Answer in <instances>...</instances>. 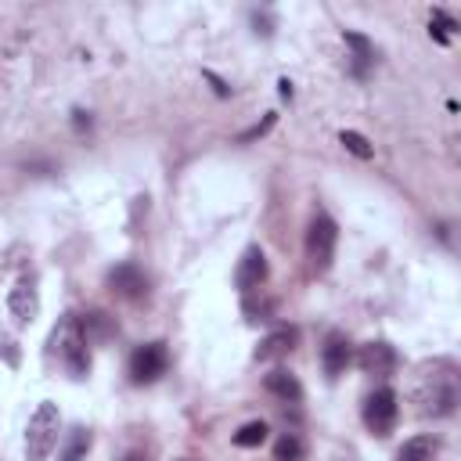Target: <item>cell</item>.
I'll list each match as a JSON object with an SVG mask.
<instances>
[{
	"label": "cell",
	"instance_id": "obj_1",
	"mask_svg": "<svg viewBox=\"0 0 461 461\" xmlns=\"http://www.w3.org/2000/svg\"><path fill=\"white\" fill-rule=\"evenodd\" d=\"M86 346H90V342L83 339L79 317H76V313H65V317L54 324V331H50V349H54V357L68 367L72 378H86V375H90V349H86Z\"/></svg>",
	"mask_w": 461,
	"mask_h": 461
},
{
	"label": "cell",
	"instance_id": "obj_2",
	"mask_svg": "<svg viewBox=\"0 0 461 461\" xmlns=\"http://www.w3.org/2000/svg\"><path fill=\"white\" fill-rule=\"evenodd\" d=\"M414 400H418V411L421 414H432V418H443L457 407V375L450 364H436L432 375H425L414 389Z\"/></svg>",
	"mask_w": 461,
	"mask_h": 461
},
{
	"label": "cell",
	"instance_id": "obj_3",
	"mask_svg": "<svg viewBox=\"0 0 461 461\" xmlns=\"http://www.w3.org/2000/svg\"><path fill=\"white\" fill-rule=\"evenodd\" d=\"M58 432H61V414H58V403L43 400L29 425H25V457L29 461H47L50 450L58 447Z\"/></svg>",
	"mask_w": 461,
	"mask_h": 461
},
{
	"label": "cell",
	"instance_id": "obj_4",
	"mask_svg": "<svg viewBox=\"0 0 461 461\" xmlns=\"http://www.w3.org/2000/svg\"><path fill=\"white\" fill-rule=\"evenodd\" d=\"M335 241H339L335 220L324 216V212L313 216V220H310V230H306V256H310V263H313L317 274H324V270L331 267V259H335Z\"/></svg>",
	"mask_w": 461,
	"mask_h": 461
},
{
	"label": "cell",
	"instance_id": "obj_5",
	"mask_svg": "<svg viewBox=\"0 0 461 461\" xmlns=\"http://www.w3.org/2000/svg\"><path fill=\"white\" fill-rule=\"evenodd\" d=\"M169 367V353H166V342H144L130 353V378L137 385H151L155 378H162Z\"/></svg>",
	"mask_w": 461,
	"mask_h": 461
},
{
	"label": "cell",
	"instance_id": "obj_6",
	"mask_svg": "<svg viewBox=\"0 0 461 461\" xmlns=\"http://www.w3.org/2000/svg\"><path fill=\"white\" fill-rule=\"evenodd\" d=\"M400 418V403H396V393L389 385L375 389L367 400H364V425L375 432V436H389L393 425Z\"/></svg>",
	"mask_w": 461,
	"mask_h": 461
},
{
	"label": "cell",
	"instance_id": "obj_7",
	"mask_svg": "<svg viewBox=\"0 0 461 461\" xmlns=\"http://www.w3.org/2000/svg\"><path fill=\"white\" fill-rule=\"evenodd\" d=\"M357 364H360V371H364V375H378V378H389V375L396 371L400 357H396V349H393L385 339H375V342H364V346H360V353H357Z\"/></svg>",
	"mask_w": 461,
	"mask_h": 461
},
{
	"label": "cell",
	"instance_id": "obj_8",
	"mask_svg": "<svg viewBox=\"0 0 461 461\" xmlns=\"http://www.w3.org/2000/svg\"><path fill=\"white\" fill-rule=\"evenodd\" d=\"M267 274H270V267H267V256H263V249H259V245H249V249L241 252V259H238V270H234V285H238L241 292H256V288H263Z\"/></svg>",
	"mask_w": 461,
	"mask_h": 461
},
{
	"label": "cell",
	"instance_id": "obj_9",
	"mask_svg": "<svg viewBox=\"0 0 461 461\" xmlns=\"http://www.w3.org/2000/svg\"><path fill=\"white\" fill-rule=\"evenodd\" d=\"M7 306H11V317H14L18 324H29V321L40 313V292H36V285H32L29 277H22V281L11 288Z\"/></svg>",
	"mask_w": 461,
	"mask_h": 461
},
{
	"label": "cell",
	"instance_id": "obj_10",
	"mask_svg": "<svg viewBox=\"0 0 461 461\" xmlns=\"http://www.w3.org/2000/svg\"><path fill=\"white\" fill-rule=\"evenodd\" d=\"M108 285H112V292H119L122 299H140V295L148 292V277H144L133 263L112 267V270H108Z\"/></svg>",
	"mask_w": 461,
	"mask_h": 461
},
{
	"label": "cell",
	"instance_id": "obj_11",
	"mask_svg": "<svg viewBox=\"0 0 461 461\" xmlns=\"http://www.w3.org/2000/svg\"><path fill=\"white\" fill-rule=\"evenodd\" d=\"M349 342H346V335H328L324 339V349H321V364H324V371L335 378V375H342L346 367H349Z\"/></svg>",
	"mask_w": 461,
	"mask_h": 461
},
{
	"label": "cell",
	"instance_id": "obj_12",
	"mask_svg": "<svg viewBox=\"0 0 461 461\" xmlns=\"http://www.w3.org/2000/svg\"><path fill=\"white\" fill-rule=\"evenodd\" d=\"M263 385H267L270 396H277V400H285V403H299V400H303L299 378H295L292 371H285V367H274V371L263 378Z\"/></svg>",
	"mask_w": 461,
	"mask_h": 461
},
{
	"label": "cell",
	"instance_id": "obj_13",
	"mask_svg": "<svg viewBox=\"0 0 461 461\" xmlns=\"http://www.w3.org/2000/svg\"><path fill=\"white\" fill-rule=\"evenodd\" d=\"M295 339H299L295 328H277V331H270V335L256 346V360H277V357H285L288 349H295Z\"/></svg>",
	"mask_w": 461,
	"mask_h": 461
},
{
	"label": "cell",
	"instance_id": "obj_14",
	"mask_svg": "<svg viewBox=\"0 0 461 461\" xmlns=\"http://www.w3.org/2000/svg\"><path fill=\"white\" fill-rule=\"evenodd\" d=\"M342 40H346V47L353 50V72H357V76H364V72H367V65L375 61V47H371V40H367V36H360V32H353V29H346V32H342Z\"/></svg>",
	"mask_w": 461,
	"mask_h": 461
},
{
	"label": "cell",
	"instance_id": "obj_15",
	"mask_svg": "<svg viewBox=\"0 0 461 461\" xmlns=\"http://www.w3.org/2000/svg\"><path fill=\"white\" fill-rule=\"evenodd\" d=\"M436 450H439V443L432 436H411L396 450V461H436Z\"/></svg>",
	"mask_w": 461,
	"mask_h": 461
},
{
	"label": "cell",
	"instance_id": "obj_16",
	"mask_svg": "<svg viewBox=\"0 0 461 461\" xmlns=\"http://www.w3.org/2000/svg\"><path fill=\"white\" fill-rule=\"evenodd\" d=\"M79 328H83V339H86V342H104V339L115 331V324H112V317H108L104 310H94V313L79 317Z\"/></svg>",
	"mask_w": 461,
	"mask_h": 461
},
{
	"label": "cell",
	"instance_id": "obj_17",
	"mask_svg": "<svg viewBox=\"0 0 461 461\" xmlns=\"http://www.w3.org/2000/svg\"><path fill=\"white\" fill-rule=\"evenodd\" d=\"M86 454H90V432H86L83 425H76V429L68 432L65 450H61L58 461H86Z\"/></svg>",
	"mask_w": 461,
	"mask_h": 461
},
{
	"label": "cell",
	"instance_id": "obj_18",
	"mask_svg": "<svg viewBox=\"0 0 461 461\" xmlns=\"http://www.w3.org/2000/svg\"><path fill=\"white\" fill-rule=\"evenodd\" d=\"M303 454H306V447H303V439L295 432H285L274 443V461H303Z\"/></svg>",
	"mask_w": 461,
	"mask_h": 461
},
{
	"label": "cell",
	"instance_id": "obj_19",
	"mask_svg": "<svg viewBox=\"0 0 461 461\" xmlns=\"http://www.w3.org/2000/svg\"><path fill=\"white\" fill-rule=\"evenodd\" d=\"M267 432H270L267 421H245V425L234 432V443H238V447H259V443L267 439Z\"/></svg>",
	"mask_w": 461,
	"mask_h": 461
},
{
	"label": "cell",
	"instance_id": "obj_20",
	"mask_svg": "<svg viewBox=\"0 0 461 461\" xmlns=\"http://www.w3.org/2000/svg\"><path fill=\"white\" fill-rule=\"evenodd\" d=\"M450 29H457V22L447 14V11H432V18H429V36L436 40V43H447L450 40Z\"/></svg>",
	"mask_w": 461,
	"mask_h": 461
},
{
	"label": "cell",
	"instance_id": "obj_21",
	"mask_svg": "<svg viewBox=\"0 0 461 461\" xmlns=\"http://www.w3.org/2000/svg\"><path fill=\"white\" fill-rule=\"evenodd\" d=\"M339 140H342V144H346V151H353L357 158H371V155H375V148L367 144V137H364V133H357V130H342V133H339Z\"/></svg>",
	"mask_w": 461,
	"mask_h": 461
},
{
	"label": "cell",
	"instance_id": "obj_22",
	"mask_svg": "<svg viewBox=\"0 0 461 461\" xmlns=\"http://www.w3.org/2000/svg\"><path fill=\"white\" fill-rule=\"evenodd\" d=\"M270 126H274V115H267V119H263V122H256V126H252V130H245V133H241V137H238V140H241V144H245V140H256V137H263V133H267V130H270Z\"/></svg>",
	"mask_w": 461,
	"mask_h": 461
},
{
	"label": "cell",
	"instance_id": "obj_23",
	"mask_svg": "<svg viewBox=\"0 0 461 461\" xmlns=\"http://www.w3.org/2000/svg\"><path fill=\"white\" fill-rule=\"evenodd\" d=\"M72 126H76V130H90V115H86L83 108H76V112H72Z\"/></svg>",
	"mask_w": 461,
	"mask_h": 461
},
{
	"label": "cell",
	"instance_id": "obj_24",
	"mask_svg": "<svg viewBox=\"0 0 461 461\" xmlns=\"http://www.w3.org/2000/svg\"><path fill=\"white\" fill-rule=\"evenodd\" d=\"M205 79H209V83H212V86H216V94H220V97H227V94H230V90H227V86H223V79H216V76H212V72H205Z\"/></svg>",
	"mask_w": 461,
	"mask_h": 461
},
{
	"label": "cell",
	"instance_id": "obj_25",
	"mask_svg": "<svg viewBox=\"0 0 461 461\" xmlns=\"http://www.w3.org/2000/svg\"><path fill=\"white\" fill-rule=\"evenodd\" d=\"M277 86H281V97H292V83H288V79H281Z\"/></svg>",
	"mask_w": 461,
	"mask_h": 461
},
{
	"label": "cell",
	"instance_id": "obj_26",
	"mask_svg": "<svg viewBox=\"0 0 461 461\" xmlns=\"http://www.w3.org/2000/svg\"><path fill=\"white\" fill-rule=\"evenodd\" d=\"M122 461H148V457H144V454H140V450H130V454H126V457H122Z\"/></svg>",
	"mask_w": 461,
	"mask_h": 461
},
{
	"label": "cell",
	"instance_id": "obj_27",
	"mask_svg": "<svg viewBox=\"0 0 461 461\" xmlns=\"http://www.w3.org/2000/svg\"><path fill=\"white\" fill-rule=\"evenodd\" d=\"M176 461H198V457H176Z\"/></svg>",
	"mask_w": 461,
	"mask_h": 461
}]
</instances>
